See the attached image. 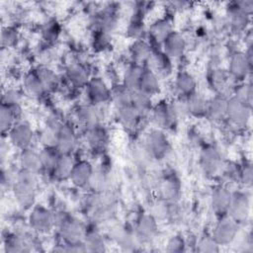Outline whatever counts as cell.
I'll use <instances>...</instances> for the list:
<instances>
[{"instance_id":"30","label":"cell","mask_w":253,"mask_h":253,"mask_svg":"<svg viewBox=\"0 0 253 253\" xmlns=\"http://www.w3.org/2000/svg\"><path fill=\"white\" fill-rule=\"evenodd\" d=\"M83 243L86 251L102 252L106 248V240L104 235L97 228L86 229Z\"/></svg>"},{"instance_id":"43","label":"cell","mask_w":253,"mask_h":253,"mask_svg":"<svg viewBox=\"0 0 253 253\" xmlns=\"http://www.w3.org/2000/svg\"><path fill=\"white\" fill-rule=\"evenodd\" d=\"M42 37L46 42H55L60 35V26L55 20L46 21L41 30Z\"/></svg>"},{"instance_id":"10","label":"cell","mask_w":253,"mask_h":253,"mask_svg":"<svg viewBox=\"0 0 253 253\" xmlns=\"http://www.w3.org/2000/svg\"><path fill=\"white\" fill-rule=\"evenodd\" d=\"M34 130L26 121H18L7 134L9 142L20 150L32 147L34 140Z\"/></svg>"},{"instance_id":"36","label":"cell","mask_w":253,"mask_h":253,"mask_svg":"<svg viewBox=\"0 0 253 253\" xmlns=\"http://www.w3.org/2000/svg\"><path fill=\"white\" fill-rule=\"evenodd\" d=\"M60 154L61 153L55 148V146H42L40 150L42 171L51 174Z\"/></svg>"},{"instance_id":"48","label":"cell","mask_w":253,"mask_h":253,"mask_svg":"<svg viewBox=\"0 0 253 253\" xmlns=\"http://www.w3.org/2000/svg\"><path fill=\"white\" fill-rule=\"evenodd\" d=\"M23 98H24V93L20 89L10 87L3 92L1 104L7 105V106L22 105Z\"/></svg>"},{"instance_id":"50","label":"cell","mask_w":253,"mask_h":253,"mask_svg":"<svg viewBox=\"0 0 253 253\" xmlns=\"http://www.w3.org/2000/svg\"><path fill=\"white\" fill-rule=\"evenodd\" d=\"M230 80H232V79L230 78V76L227 73V71H224V70L219 69V68L213 69L211 74V81L212 86L219 89L218 95H222L220 90L226 88L225 86L227 85L228 81H230Z\"/></svg>"},{"instance_id":"25","label":"cell","mask_w":253,"mask_h":253,"mask_svg":"<svg viewBox=\"0 0 253 253\" xmlns=\"http://www.w3.org/2000/svg\"><path fill=\"white\" fill-rule=\"evenodd\" d=\"M138 90L150 96H154L160 92L161 90L160 77L151 67L144 66V69L139 81Z\"/></svg>"},{"instance_id":"6","label":"cell","mask_w":253,"mask_h":253,"mask_svg":"<svg viewBox=\"0 0 253 253\" xmlns=\"http://www.w3.org/2000/svg\"><path fill=\"white\" fill-rule=\"evenodd\" d=\"M84 89L88 103L95 107L112 99V90L101 76H91Z\"/></svg>"},{"instance_id":"14","label":"cell","mask_w":253,"mask_h":253,"mask_svg":"<svg viewBox=\"0 0 253 253\" xmlns=\"http://www.w3.org/2000/svg\"><path fill=\"white\" fill-rule=\"evenodd\" d=\"M231 197L232 192L225 186L217 185L212 188L211 193V206L217 217L227 214Z\"/></svg>"},{"instance_id":"5","label":"cell","mask_w":253,"mask_h":253,"mask_svg":"<svg viewBox=\"0 0 253 253\" xmlns=\"http://www.w3.org/2000/svg\"><path fill=\"white\" fill-rule=\"evenodd\" d=\"M252 68V59H250L245 51L235 50L230 54L228 60L227 73L235 82H244L250 74Z\"/></svg>"},{"instance_id":"15","label":"cell","mask_w":253,"mask_h":253,"mask_svg":"<svg viewBox=\"0 0 253 253\" xmlns=\"http://www.w3.org/2000/svg\"><path fill=\"white\" fill-rule=\"evenodd\" d=\"M92 163L86 159L77 160L74 162L72 170L69 175V181L78 188H83L89 185L91 177L94 172Z\"/></svg>"},{"instance_id":"2","label":"cell","mask_w":253,"mask_h":253,"mask_svg":"<svg viewBox=\"0 0 253 253\" xmlns=\"http://www.w3.org/2000/svg\"><path fill=\"white\" fill-rule=\"evenodd\" d=\"M54 227L57 229L63 243L83 242L86 228L69 212L65 211H54Z\"/></svg>"},{"instance_id":"11","label":"cell","mask_w":253,"mask_h":253,"mask_svg":"<svg viewBox=\"0 0 253 253\" xmlns=\"http://www.w3.org/2000/svg\"><path fill=\"white\" fill-rule=\"evenodd\" d=\"M145 148L149 155L156 159L166 157L171 150L169 140L161 129H153L148 132L145 138Z\"/></svg>"},{"instance_id":"9","label":"cell","mask_w":253,"mask_h":253,"mask_svg":"<svg viewBox=\"0 0 253 253\" xmlns=\"http://www.w3.org/2000/svg\"><path fill=\"white\" fill-rule=\"evenodd\" d=\"M250 196L246 192H232L231 202L227 211V215L238 224L247 221L251 210Z\"/></svg>"},{"instance_id":"1","label":"cell","mask_w":253,"mask_h":253,"mask_svg":"<svg viewBox=\"0 0 253 253\" xmlns=\"http://www.w3.org/2000/svg\"><path fill=\"white\" fill-rule=\"evenodd\" d=\"M38 189V174L20 169L14 177L12 190L18 205L27 210L35 206Z\"/></svg>"},{"instance_id":"51","label":"cell","mask_w":253,"mask_h":253,"mask_svg":"<svg viewBox=\"0 0 253 253\" xmlns=\"http://www.w3.org/2000/svg\"><path fill=\"white\" fill-rule=\"evenodd\" d=\"M238 181L245 187H251L253 181V170L250 162H244L239 167Z\"/></svg>"},{"instance_id":"8","label":"cell","mask_w":253,"mask_h":253,"mask_svg":"<svg viewBox=\"0 0 253 253\" xmlns=\"http://www.w3.org/2000/svg\"><path fill=\"white\" fill-rule=\"evenodd\" d=\"M78 144V135L75 127L69 122H63L55 133V148L61 154H72Z\"/></svg>"},{"instance_id":"4","label":"cell","mask_w":253,"mask_h":253,"mask_svg":"<svg viewBox=\"0 0 253 253\" xmlns=\"http://www.w3.org/2000/svg\"><path fill=\"white\" fill-rule=\"evenodd\" d=\"M251 118V106L235 96L227 98L226 120L237 127L246 126Z\"/></svg>"},{"instance_id":"21","label":"cell","mask_w":253,"mask_h":253,"mask_svg":"<svg viewBox=\"0 0 253 253\" xmlns=\"http://www.w3.org/2000/svg\"><path fill=\"white\" fill-rule=\"evenodd\" d=\"M18 165L20 169L31 171L39 175L41 172H42L40 151H37L33 147L20 150L18 156Z\"/></svg>"},{"instance_id":"41","label":"cell","mask_w":253,"mask_h":253,"mask_svg":"<svg viewBox=\"0 0 253 253\" xmlns=\"http://www.w3.org/2000/svg\"><path fill=\"white\" fill-rule=\"evenodd\" d=\"M37 71L45 87L46 92L55 90L59 85V77L49 67H40L37 68Z\"/></svg>"},{"instance_id":"31","label":"cell","mask_w":253,"mask_h":253,"mask_svg":"<svg viewBox=\"0 0 253 253\" xmlns=\"http://www.w3.org/2000/svg\"><path fill=\"white\" fill-rule=\"evenodd\" d=\"M74 162L72 154H60L51 175L57 181L68 180Z\"/></svg>"},{"instance_id":"28","label":"cell","mask_w":253,"mask_h":253,"mask_svg":"<svg viewBox=\"0 0 253 253\" xmlns=\"http://www.w3.org/2000/svg\"><path fill=\"white\" fill-rule=\"evenodd\" d=\"M149 61L152 63V69L159 75V77L167 76L172 72V59L161 49H154Z\"/></svg>"},{"instance_id":"40","label":"cell","mask_w":253,"mask_h":253,"mask_svg":"<svg viewBox=\"0 0 253 253\" xmlns=\"http://www.w3.org/2000/svg\"><path fill=\"white\" fill-rule=\"evenodd\" d=\"M161 197L166 201H173L180 193V183L175 177L165 178L160 185Z\"/></svg>"},{"instance_id":"44","label":"cell","mask_w":253,"mask_h":253,"mask_svg":"<svg viewBox=\"0 0 253 253\" xmlns=\"http://www.w3.org/2000/svg\"><path fill=\"white\" fill-rule=\"evenodd\" d=\"M20 41V34L15 27L7 26L1 32V44L3 47L11 48L18 44Z\"/></svg>"},{"instance_id":"38","label":"cell","mask_w":253,"mask_h":253,"mask_svg":"<svg viewBox=\"0 0 253 253\" xmlns=\"http://www.w3.org/2000/svg\"><path fill=\"white\" fill-rule=\"evenodd\" d=\"M18 121H20V120L17 118V116L15 115L12 108L7 106V105L1 104V108H0V129H1V133L3 135L8 134V132L10 131L12 126Z\"/></svg>"},{"instance_id":"22","label":"cell","mask_w":253,"mask_h":253,"mask_svg":"<svg viewBox=\"0 0 253 253\" xmlns=\"http://www.w3.org/2000/svg\"><path fill=\"white\" fill-rule=\"evenodd\" d=\"M174 90L180 98H186L197 91V80L187 70H180L174 79Z\"/></svg>"},{"instance_id":"39","label":"cell","mask_w":253,"mask_h":253,"mask_svg":"<svg viewBox=\"0 0 253 253\" xmlns=\"http://www.w3.org/2000/svg\"><path fill=\"white\" fill-rule=\"evenodd\" d=\"M131 104L141 115L150 113L153 108L152 96H150L140 90L133 91Z\"/></svg>"},{"instance_id":"7","label":"cell","mask_w":253,"mask_h":253,"mask_svg":"<svg viewBox=\"0 0 253 253\" xmlns=\"http://www.w3.org/2000/svg\"><path fill=\"white\" fill-rule=\"evenodd\" d=\"M239 226L240 224L226 214L218 217V221L214 225L211 235L219 246H226L235 240Z\"/></svg>"},{"instance_id":"34","label":"cell","mask_w":253,"mask_h":253,"mask_svg":"<svg viewBox=\"0 0 253 253\" xmlns=\"http://www.w3.org/2000/svg\"><path fill=\"white\" fill-rule=\"evenodd\" d=\"M76 117L78 121L87 128L99 125V115L96 107L87 103L80 105L76 110Z\"/></svg>"},{"instance_id":"35","label":"cell","mask_w":253,"mask_h":253,"mask_svg":"<svg viewBox=\"0 0 253 253\" xmlns=\"http://www.w3.org/2000/svg\"><path fill=\"white\" fill-rule=\"evenodd\" d=\"M96 28L97 31L110 34L118 26V17L114 11L107 10L98 14L96 18Z\"/></svg>"},{"instance_id":"12","label":"cell","mask_w":253,"mask_h":253,"mask_svg":"<svg viewBox=\"0 0 253 253\" xmlns=\"http://www.w3.org/2000/svg\"><path fill=\"white\" fill-rule=\"evenodd\" d=\"M200 166L207 176H215L222 166V157L219 149L214 145L205 146L200 154Z\"/></svg>"},{"instance_id":"23","label":"cell","mask_w":253,"mask_h":253,"mask_svg":"<svg viewBox=\"0 0 253 253\" xmlns=\"http://www.w3.org/2000/svg\"><path fill=\"white\" fill-rule=\"evenodd\" d=\"M208 98L199 92L198 90L188 97L184 98L186 113L195 118H203L206 116L207 106H208Z\"/></svg>"},{"instance_id":"46","label":"cell","mask_w":253,"mask_h":253,"mask_svg":"<svg viewBox=\"0 0 253 253\" xmlns=\"http://www.w3.org/2000/svg\"><path fill=\"white\" fill-rule=\"evenodd\" d=\"M219 245L214 240L211 234L202 235L196 244V250L203 253H214L219 251Z\"/></svg>"},{"instance_id":"13","label":"cell","mask_w":253,"mask_h":253,"mask_svg":"<svg viewBox=\"0 0 253 253\" xmlns=\"http://www.w3.org/2000/svg\"><path fill=\"white\" fill-rule=\"evenodd\" d=\"M158 230L157 221L150 213H141L135 220L133 232L139 242L151 241Z\"/></svg>"},{"instance_id":"52","label":"cell","mask_w":253,"mask_h":253,"mask_svg":"<svg viewBox=\"0 0 253 253\" xmlns=\"http://www.w3.org/2000/svg\"><path fill=\"white\" fill-rule=\"evenodd\" d=\"M186 240L183 238V236L181 235H173L171 236L167 243H166V251L168 252H174V253H178V252H183L186 250Z\"/></svg>"},{"instance_id":"49","label":"cell","mask_w":253,"mask_h":253,"mask_svg":"<svg viewBox=\"0 0 253 253\" xmlns=\"http://www.w3.org/2000/svg\"><path fill=\"white\" fill-rule=\"evenodd\" d=\"M253 90L251 82H240L234 88V95L239 100L245 102L249 106H252V97H253Z\"/></svg>"},{"instance_id":"24","label":"cell","mask_w":253,"mask_h":253,"mask_svg":"<svg viewBox=\"0 0 253 253\" xmlns=\"http://www.w3.org/2000/svg\"><path fill=\"white\" fill-rule=\"evenodd\" d=\"M23 89L25 93L36 98H40L46 93L45 87L37 69H33L25 73L23 77Z\"/></svg>"},{"instance_id":"33","label":"cell","mask_w":253,"mask_h":253,"mask_svg":"<svg viewBox=\"0 0 253 253\" xmlns=\"http://www.w3.org/2000/svg\"><path fill=\"white\" fill-rule=\"evenodd\" d=\"M89 145L94 149H102L108 144V132L100 125H96L92 127L87 128L86 134Z\"/></svg>"},{"instance_id":"17","label":"cell","mask_w":253,"mask_h":253,"mask_svg":"<svg viewBox=\"0 0 253 253\" xmlns=\"http://www.w3.org/2000/svg\"><path fill=\"white\" fill-rule=\"evenodd\" d=\"M65 78L73 88H85L91 78L89 69L80 62L70 63L65 70Z\"/></svg>"},{"instance_id":"16","label":"cell","mask_w":253,"mask_h":253,"mask_svg":"<svg viewBox=\"0 0 253 253\" xmlns=\"http://www.w3.org/2000/svg\"><path fill=\"white\" fill-rule=\"evenodd\" d=\"M161 50L166 55H168L171 59H175L184 55L187 48V42L181 33L173 31L164 40V42L161 43Z\"/></svg>"},{"instance_id":"18","label":"cell","mask_w":253,"mask_h":253,"mask_svg":"<svg viewBox=\"0 0 253 253\" xmlns=\"http://www.w3.org/2000/svg\"><path fill=\"white\" fill-rule=\"evenodd\" d=\"M227 98L224 95H214L208 100L206 118L212 123H222L226 120Z\"/></svg>"},{"instance_id":"19","label":"cell","mask_w":253,"mask_h":253,"mask_svg":"<svg viewBox=\"0 0 253 253\" xmlns=\"http://www.w3.org/2000/svg\"><path fill=\"white\" fill-rule=\"evenodd\" d=\"M173 23L168 17L158 18L151 23L147 30V35L149 39L157 43L160 44L164 42V40L173 32Z\"/></svg>"},{"instance_id":"26","label":"cell","mask_w":253,"mask_h":253,"mask_svg":"<svg viewBox=\"0 0 253 253\" xmlns=\"http://www.w3.org/2000/svg\"><path fill=\"white\" fill-rule=\"evenodd\" d=\"M141 116L142 115L132 106V104L117 107V119L125 127H135L139 124Z\"/></svg>"},{"instance_id":"47","label":"cell","mask_w":253,"mask_h":253,"mask_svg":"<svg viewBox=\"0 0 253 253\" xmlns=\"http://www.w3.org/2000/svg\"><path fill=\"white\" fill-rule=\"evenodd\" d=\"M108 183H109V179L105 171L94 170L88 186L94 192H103L108 187Z\"/></svg>"},{"instance_id":"3","label":"cell","mask_w":253,"mask_h":253,"mask_svg":"<svg viewBox=\"0 0 253 253\" xmlns=\"http://www.w3.org/2000/svg\"><path fill=\"white\" fill-rule=\"evenodd\" d=\"M28 223L38 233L49 232L54 227V211L42 205H35L28 215Z\"/></svg>"},{"instance_id":"32","label":"cell","mask_w":253,"mask_h":253,"mask_svg":"<svg viewBox=\"0 0 253 253\" xmlns=\"http://www.w3.org/2000/svg\"><path fill=\"white\" fill-rule=\"evenodd\" d=\"M144 66L145 65H141L137 63H132L131 65H129L126 69L123 75L122 85H124L125 87H126L131 91L138 90L139 81H140Z\"/></svg>"},{"instance_id":"27","label":"cell","mask_w":253,"mask_h":253,"mask_svg":"<svg viewBox=\"0 0 253 253\" xmlns=\"http://www.w3.org/2000/svg\"><path fill=\"white\" fill-rule=\"evenodd\" d=\"M111 237L118 245L126 249H131L138 241L133 229H129L124 225L115 226L111 231Z\"/></svg>"},{"instance_id":"20","label":"cell","mask_w":253,"mask_h":253,"mask_svg":"<svg viewBox=\"0 0 253 253\" xmlns=\"http://www.w3.org/2000/svg\"><path fill=\"white\" fill-rule=\"evenodd\" d=\"M227 16L228 23L234 32L239 33L247 30L251 14L241 8L237 2H234L229 6L227 9Z\"/></svg>"},{"instance_id":"42","label":"cell","mask_w":253,"mask_h":253,"mask_svg":"<svg viewBox=\"0 0 253 253\" xmlns=\"http://www.w3.org/2000/svg\"><path fill=\"white\" fill-rule=\"evenodd\" d=\"M4 250L8 253H20L29 251L25 241L16 234H9L4 239Z\"/></svg>"},{"instance_id":"37","label":"cell","mask_w":253,"mask_h":253,"mask_svg":"<svg viewBox=\"0 0 253 253\" xmlns=\"http://www.w3.org/2000/svg\"><path fill=\"white\" fill-rule=\"evenodd\" d=\"M126 35L133 41L144 40L145 36L147 35V30L144 26L143 20L138 14L133 15L130 19L126 27Z\"/></svg>"},{"instance_id":"45","label":"cell","mask_w":253,"mask_h":253,"mask_svg":"<svg viewBox=\"0 0 253 253\" xmlns=\"http://www.w3.org/2000/svg\"><path fill=\"white\" fill-rule=\"evenodd\" d=\"M132 93L133 91L121 84L112 91V99L114 100L117 107L129 105L132 101Z\"/></svg>"},{"instance_id":"29","label":"cell","mask_w":253,"mask_h":253,"mask_svg":"<svg viewBox=\"0 0 253 253\" xmlns=\"http://www.w3.org/2000/svg\"><path fill=\"white\" fill-rule=\"evenodd\" d=\"M152 51L153 49L151 45L144 40L134 41L129 50L133 63H137L141 65H144V63L149 61Z\"/></svg>"}]
</instances>
